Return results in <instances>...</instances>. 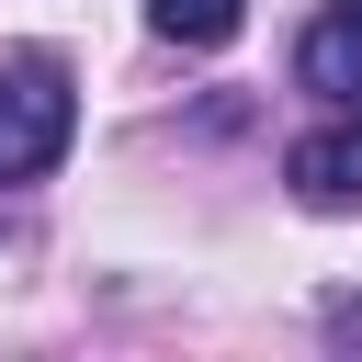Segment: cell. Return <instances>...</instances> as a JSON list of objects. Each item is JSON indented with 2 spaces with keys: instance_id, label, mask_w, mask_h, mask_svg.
<instances>
[{
  "instance_id": "1",
  "label": "cell",
  "mask_w": 362,
  "mask_h": 362,
  "mask_svg": "<svg viewBox=\"0 0 362 362\" xmlns=\"http://www.w3.org/2000/svg\"><path fill=\"white\" fill-rule=\"evenodd\" d=\"M68 124H79L68 57H45V45L0 57V192H11V181H45V170L68 158Z\"/></svg>"
},
{
  "instance_id": "2",
  "label": "cell",
  "mask_w": 362,
  "mask_h": 362,
  "mask_svg": "<svg viewBox=\"0 0 362 362\" xmlns=\"http://www.w3.org/2000/svg\"><path fill=\"white\" fill-rule=\"evenodd\" d=\"M283 181L317 204V215H351L362 204V102L339 113V124H317V136H294V158H283Z\"/></svg>"
},
{
  "instance_id": "3",
  "label": "cell",
  "mask_w": 362,
  "mask_h": 362,
  "mask_svg": "<svg viewBox=\"0 0 362 362\" xmlns=\"http://www.w3.org/2000/svg\"><path fill=\"white\" fill-rule=\"evenodd\" d=\"M294 79H305V90H328V102H362V11H328V23H305V45H294Z\"/></svg>"
},
{
  "instance_id": "4",
  "label": "cell",
  "mask_w": 362,
  "mask_h": 362,
  "mask_svg": "<svg viewBox=\"0 0 362 362\" xmlns=\"http://www.w3.org/2000/svg\"><path fill=\"white\" fill-rule=\"evenodd\" d=\"M147 23H158L170 45H226V34L249 23V0H147Z\"/></svg>"
},
{
  "instance_id": "5",
  "label": "cell",
  "mask_w": 362,
  "mask_h": 362,
  "mask_svg": "<svg viewBox=\"0 0 362 362\" xmlns=\"http://www.w3.org/2000/svg\"><path fill=\"white\" fill-rule=\"evenodd\" d=\"M328 11H362V0H328Z\"/></svg>"
}]
</instances>
